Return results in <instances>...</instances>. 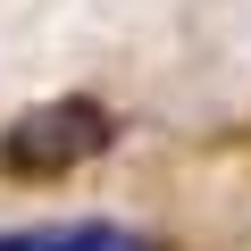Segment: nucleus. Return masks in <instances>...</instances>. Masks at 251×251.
Returning <instances> with one entry per match:
<instances>
[{
    "label": "nucleus",
    "mask_w": 251,
    "mask_h": 251,
    "mask_svg": "<svg viewBox=\"0 0 251 251\" xmlns=\"http://www.w3.org/2000/svg\"><path fill=\"white\" fill-rule=\"evenodd\" d=\"M0 251H151L143 234H126L109 218H67V226H17L0 234Z\"/></svg>",
    "instance_id": "obj_2"
},
{
    "label": "nucleus",
    "mask_w": 251,
    "mask_h": 251,
    "mask_svg": "<svg viewBox=\"0 0 251 251\" xmlns=\"http://www.w3.org/2000/svg\"><path fill=\"white\" fill-rule=\"evenodd\" d=\"M109 151V109L100 100H42L0 134V168L9 176H67Z\"/></svg>",
    "instance_id": "obj_1"
}]
</instances>
